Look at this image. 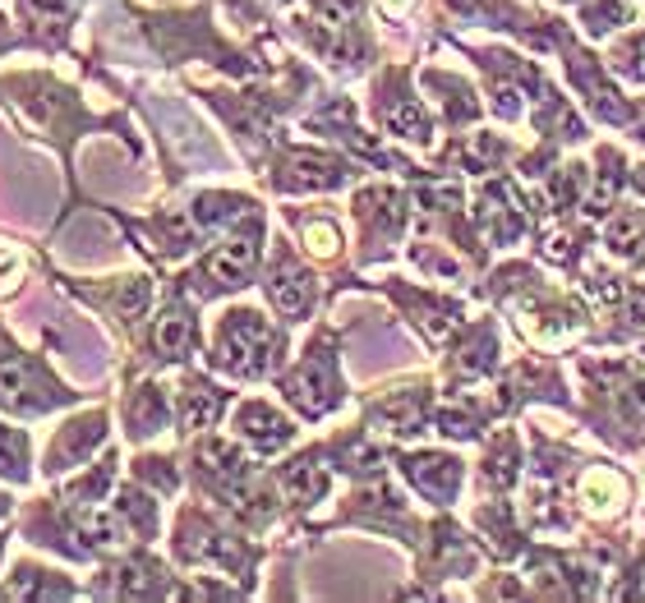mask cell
I'll use <instances>...</instances> for the list:
<instances>
[{
	"instance_id": "cell-1",
	"label": "cell",
	"mask_w": 645,
	"mask_h": 603,
	"mask_svg": "<svg viewBox=\"0 0 645 603\" xmlns=\"http://www.w3.org/2000/svg\"><path fill=\"white\" fill-rule=\"evenodd\" d=\"M273 350H277V337L258 323V314H231V323L221 327V364L244 378L268 369Z\"/></svg>"
},
{
	"instance_id": "cell-2",
	"label": "cell",
	"mask_w": 645,
	"mask_h": 603,
	"mask_svg": "<svg viewBox=\"0 0 645 603\" xmlns=\"http://www.w3.org/2000/svg\"><path fill=\"white\" fill-rule=\"evenodd\" d=\"M286 396H291L304 415H323L332 401H337L332 364H327V360H304V364L291 373V383H286Z\"/></svg>"
},
{
	"instance_id": "cell-3",
	"label": "cell",
	"mask_w": 645,
	"mask_h": 603,
	"mask_svg": "<svg viewBox=\"0 0 645 603\" xmlns=\"http://www.w3.org/2000/svg\"><path fill=\"white\" fill-rule=\"evenodd\" d=\"M0 401H10L19 410H42L51 406V387L37 378V369L28 360H0Z\"/></svg>"
},
{
	"instance_id": "cell-4",
	"label": "cell",
	"mask_w": 645,
	"mask_h": 603,
	"mask_svg": "<svg viewBox=\"0 0 645 603\" xmlns=\"http://www.w3.org/2000/svg\"><path fill=\"white\" fill-rule=\"evenodd\" d=\"M254 235H235V240H227L221 250L204 263V272H208V281L212 286H240L244 277H250V267H254Z\"/></svg>"
},
{
	"instance_id": "cell-5",
	"label": "cell",
	"mask_w": 645,
	"mask_h": 603,
	"mask_svg": "<svg viewBox=\"0 0 645 603\" xmlns=\"http://www.w3.org/2000/svg\"><path fill=\"white\" fill-rule=\"evenodd\" d=\"M406 475L411 484L419 488V494H429V498H452V488L461 479V465L448 461V456H411L406 461Z\"/></svg>"
},
{
	"instance_id": "cell-6",
	"label": "cell",
	"mask_w": 645,
	"mask_h": 603,
	"mask_svg": "<svg viewBox=\"0 0 645 603\" xmlns=\"http://www.w3.org/2000/svg\"><path fill=\"white\" fill-rule=\"evenodd\" d=\"M291 189H327L342 181V162L332 158H314V152H300V158L286 162V175H281Z\"/></svg>"
},
{
	"instance_id": "cell-7",
	"label": "cell",
	"mask_w": 645,
	"mask_h": 603,
	"mask_svg": "<svg viewBox=\"0 0 645 603\" xmlns=\"http://www.w3.org/2000/svg\"><path fill=\"white\" fill-rule=\"evenodd\" d=\"M268 295L286 318H300L309 309V295H314V281H309L304 272H296V267H277L273 281H268Z\"/></svg>"
},
{
	"instance_id": "cell-8",
	"label": "cell",
	"mask_w": 645,
	"mask_h": 603,
	"mask_svg": "<svg viewBox=\"0 0 645 603\" xmlns=\"http://www.w3.org/2000/svg\"><path fill=\"white\" fill-rule=\"evenodd\" d=\"M240 429H244V438H254L263 452H273V447H281L286 438H291L286 419L277 410H268V406H244L240 410Z\"/></svg>"
},
{
	"instance_id": "cell-9",
	"label": "cell",
	"mask_w": 645,
	"mask_h": 603,
	"mask_svg": "<svg viewBox=\"0 0 645 603\" xmlns=\"http://www.w3.org/2000/svg\"><path fill=\"white\" fill-rule=\"evenodd\" d=\"M152 341H158V350L166 355V360H181V355L189 350V341H194V318L181 314V309H171V314L158 318V332H152Z\"/></svg>"
},
{
	"instance_id": "cell-10",
	"label": "cell",
	"mask_w": 645,
	"mask_h": 603,
	"mask_svg": "<svg viewBox=\"0 0 645 603\" xmlns=\"http://www.w3.org/2000/svg\"><path fill=\"white\" fill-rule=\"evenodd\" d=\"M281 488H286V498H291V502H314V498H323L327 475L319 471L314 461H296V465H286Z\"/></svg>"
},
{
	"instance_id": "cell-11",
	"label": "cell",
	"mask_w": 645,
	"mask_h": 603,
	"mask_svg": "<svg viewBox=\"0 0 645 603\" xmlns=\"http://www.w3.org/2000/svg\"><path fill=\"white\" fill-rule=\"evenodd\" d=\"M604 244H609L613 254H636L641 244H645V212H636V208H622V212L609 221Z\"/></svg>"
},
{
	"instance_id": "cell-12",
	"label": "cell",
	"mask_w": 645,
	"mask_h": 603,
	"mask_svg": "<svg viewBox=\"0 0 645 603\" xmlns=\"http://www.w3.org/2000/svg\"><path fill=\"white\" fill-rule=\"evenodd\" d=\"M622 494H627V484H622V475H613V471H590L586 484H581V502H586L590 511L618 507Z\"/></svg>"
},
{
	"instance_id": "cell-13",
	"label": "cell",
	"mask_w": 645,
	"mask_h": 603,
	"mask_svg": "<svg viewBox=\"0 0 645 603\" xmlns=\"http://www.w3.org/2000/svg\"><path fill=\"white\" fill-rule=\"evenodd\" d=\"M388 129L402 134V139H411V143H429V116H425V111H419L415 102L392 106V111H388Z\"/></svg>"
},
{
	"instance_id": "cell-14",
	"label": "cell",
	"mask_w": 645,
	"mask_h": 603,
	"mask_svg": "<svg viewBox=\"0 0 645 603\" xmlns=\"http://www.w3.org/2000/svg\"><path fill=\"white\" fill-rule=\"evenodd\" d=\"M221 401L212 387H189L185 392V429H208V424L217 419Z\"/></svg>"
},
{
	"instance_id": "cell-15",
	"label": "cell",
	"mask_w": 645,
	"mask_h": 603,
	"mask_svg": "<svg viewBox=\"0 0 645 603\" xmlns=\"http://www.w3.org/2000/svg\"><path fill=\"white\" fill-rule=\"evenodd\" d=\"M65 10H70L65 0H24V14L33 19L37 28H60L65 24Z\"/></svg>"
},
{
	"instance_id": "cell-16",
	"label": "cell",
	"mask_w": 645,
	"mask_h": 603,
	"mask_svg": "<svg viewBox=\"0 0 645 603\" xmlns=\"http://www.w3.org/2000/svg\"><path fill=\"white\" fill-rule=\"evenodd\" d=\"M24 471V438L0 429V475H19Z\"/></svg>"
},
{
	"instance_id": "cell-17",
	"label": "cell",
	"mask_w": 645,
	"mask_h": 603,
	"mask_svg": "<svg viewBox=\"0 0 645 603\" xmlns=\"http://www.w3.org/2000/svg\"><path fill=\"white\" fill-rule=\"evenodd\" d=\"M622 19H627V10L618 5V0H599V5H590V14H586V24H590V33H609V28H618Z\"/></svg>"
},
{
	"instance_id": "cell-18",
	"label": "cell",
	"mask_w": 645,
	"mask_h": 603,
	"mask_svg": "<svg viewBox=\"0 0 645 603\" xmlns=\"http://www.w3.org/2000/svg\"><path fill=\"white\" fill-rule=\"evenodd\" d=\"M304 244H309V250H314L319 258H327V254H337V231H332L327 227V221H309V227H304Z\"/></svg>"
},
{
	"instance_id": "cell-19",
	"label": "cell",
	"mask_w": 645,
	"mask_h": 603,
	"mask_svg": "<svg viewBox=\"0 0 645 603\" xmlns=\"http://www.w3.org/2000/svg\"><path fill=\"white\" fill-rule=\"evenodd\" d=\"M636 185H641V189H645V166H636Z\"/></svg>"
},
{
	"instance_id": "cell-20",
	"label": "cell",
	"mask_w": 645,
	"mask_h": 603,
	"mask_svg": "<svg viewBox=\"0 0 645 603\" xmlns=\"http://www.w3.org/2000/svg\"><path fill=\"white\" fill-rule=\"evenodd\" d=\"M5 37H10V28H5V24H0V47H5Z\"/></svg>"
},
{
	"instance_id": "cell-21",
	"label": "cell",
	"mask_w": 645,
	"mask_h": 603,
	"mask_svg": "<svg viewBox=\"0 0 645 603\" xmlns=\"http://www.w3.org/2000/svg\"><path fill=\"white\" fill-rule=\"evenodd\" d=\"M0 511H5V498H0Z\"/></svg>"
}]
</instances>
